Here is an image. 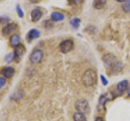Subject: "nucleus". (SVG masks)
Returning <instances> with one entry per match:
<instances>
[{"instance_id":"obj_1","label":"nucleus","mask_w":130,"mask_h":121,"mask_svg":"<svg viewBox=\"0 0 130 121\" xmlns=\"http://www.w3.org/2000/svg\"><path fill=\"white\" fill-rule=\"evenodd\" d=\"M97 73L93 69L86 70L82 76V82L85 86L91 87L93 86L97 82Z\"/></svg>"},{"instance_id":"obj_2","label":"nucleus","mask_w":130,"mask_h":121,"mask_svg":"<svg viewBox=\"0 0 130 121\" xmlns=\"http://www.w3.org/2000/svg\"><path fill=\"white\" fill-rule=\"evenodd\" d=\"M128 87V80H121L120 82H119L116 86L115 91L112 92V96L113 97H118V96H121L123 95L124 93L127 91Z\"/></svg>"},{"instance_id":"obj_3","label":"nucleus","mask_w":130,"mask_h":121,"mask_svg":"<svg viewBox=\"0 0 130 121\" xmlns=\"http://www.w3.org/2000/svg\"><path fill=\"white\" fill-rule=\"evenodd\" d=\"M75 108L78 112H81L83 114H85L89 110L88 101L84 98H80L79 100H77L75 103Z\"/></svg>"},{"instance_id":"obj_4","label":"nucleus","mask_w":130,"mask_h":121,"mask_svg":"<svg viewBox=\"0 0 130 121\" xmlns=\"http://www.w3.org/2000/svg\"><path fill=\"white\" fill-rule=\"evenodd\" d=\"M43 51L42 50L36 49L32 52L30 56H29V60L32 63L34 64H38L42 62L43 59Z\"/></svg>"},{"instance_id":"obj_5","label":"nucleus","mask_w":130,"mask_h":121,"mask_svg":"<svg viewBox=\"0 0 130 121\" xmlns=\"http://www.w3.org/2000/svg\"><path fill=\"white\" fill-rule=\"evenodd\" d=\"M73 46H74V43H73L72 40L67 39V40H64V41H63L59 44V49L62 53L66 54L73 49Z\"/></svg>"},{"instance_id":"obj_6","label":"nucleus","mask_w":130,"mask_h":121,"mask_svg":"<svg viewBox=\"0 0 130 121\" xmlns=\"http://www.w3.org/2000/svg\"><path fill=\"white\" fill-rule=\"evenodd\" d=\"M103 61L104 63L105 67L107 68H109V69H111L114 66V64L116 63L117 60L115 55L111 53H108L107 55H105L103 57Z\"/></svg>"},{"instance_id":"obj_7","label":"nucleus","mask_w":130,"mask_h":121,"mask_svg":"<svg viewBox=\"0 0 130 121\" xmlns=\"http://www.w3.org/2000/svg\"><path fill=\"white\" fill-rule=\"evenodd\" d=\"M108 94H105L100 96L99 99V104H98V111L100 113H103L106 111V103L111 99Z\"/></svg>"},{"instance_id":"obj_8","label":"nucleus","mask_w":130,"mask_h":121,"mask_svg":"<svg viewBox=\"0 0 130 121\" xmlns=\"http://www.w3.org/2000/svg\"><path fill=\"white\" fill-rule=\"evenodd\" d=\"M13 53H14V59H15L18 62L21 59L23 55L25 53V47L22 44H19V45H17L15 47Z\"/></svg>"},{"instance_id":"obj_9","label":"nucleus","mask_w":130,"mask_h":121,"mask_svg":"<svg viewBox=\"0 0 130 121\" xmlns=\"http://www.w3.org/2000/svg\"><path fill=\"white\" fill-rule=\"evenodd\" d=\"M16 29H17V25L15 23H10L3 27L2 33H3V35L7 36V35L11 34L12 33H14Z\"/></svg>"},{"instance_id":"obj_10","label":"nucleus","mask_w":130,"mask_h":121,"mask_svg":"<svg viewBox=\"0 0 130 121\" xmlns=\"http://www.w3.org/2000/svg\"><path fill=\"white\" fill-rule=\"evenodd\" d=\"M40 35H41V33L38 29H32L28 31V33H27V36H26V39L28 42H31L32 40L38 38L40 37Z\"/></svg>"},{"instance_id":"obj_11","label":"nucleus","mask_w":130,"mask_h":121,"mask_svg":"<svg viewBox=\"0 0 130 121\" xmlns=\"http://www.w3.org/2000/svg\"><path fill=\"white\" fill-rule=\"evenodd\" d=\"M1 73L5 78H11L15 73V69L12 67L7 66L3 68L1 71Z\"/></svg>"},{"instance_id":"obj_12","label":"nucleus","mask_w":130,"mask_h":121,"mask_svg":"<svg viewBox=\"0 0 130 121\" xmlns=\"http://www.w3.org/2000/svg\"><path fill=\"white\" fill-rule=\"evenodd\" d=\"M42 11L38 8H35L31 12V20L32 22H37L42 18Z\"/></svg>"},{"instance_id":"obj_13","label":"nucleus","mask_w":130,"mask_h":121,"mask_svg":"<svg viewBox=\"0 0 130 121\" xmlns=\"http://www.w3.org/2000/svg\"><path fill=\"white\" fill-rule=\"evenodd\" d=\"M20 40H21V38H20V36L19 34H13L9 39V43L11 46L15 47L16 46L20 44Z\"/></svg>"},{"instance_id":"obj_14","label":"nucleus","mask_w":130,"mask_h":121,"mask_svg":"<svg viewBox=\"0 0 130 121\" xmlns=\"http://www.w3.org/2000/svg\"><path fill=\"white\" fill-rule=\"evenodd\" d=\"M51 18L53 21H62L64 20V15L59 11H53L51 15Z\"/></svg>"},{"instance_id":"obj_15","label":"nucleus","mask_w":130,"mask_h":121,"mask_svg":"<svg viewBox=\"0 0 130 121\" xmlns=\"http://www.w3.org/2000/svg\"><path fill=\"white\" fill-rule=\"evenodd\" d=\"M107 4V0H93V7L95 9H102Z\"/></svg>"},{"instance_id":"obj_16","label":"nucleus","mask_w":130,"mask_h":121,"mask_svg":"<svg viewBox=\"0 0 130 121\" xmlns=\"http://www.w3.org/2000/svg\"><path fill=\"white\" fill-rule=\"evenodd\" d=\"M122 68H123V63L120 61H116V63L114 64V66L110 70H111L112 74H116L122 70Z\"/></svg>"},{"instance_id":"obj_17","label":"nucleus","mask_w":130,"mask_h":121,"mask_svg":"<svg viewBox=\"0 0 130 121\" xmlns=\"http://www.w3.org/2000/svg\"><path fill=\"white\" fill-rule=\"evenodd\" d=\"M73 121H87V119L85 114L77 111L73 115Z\"/></svg>"},{"instance_id":"obj_18","label":"nucleus","mask_w":130,"mask_h":121,"mask_svg":"<svg viewBox=\"0 0 130 121\" xmlns=\"http://www.w3.org/2000/svg\"><path fill=\"white\" fill-rule=\"evenodd\" d=\"M122 9H123L124 11H125V12H129L130 11V0H125L124 2H123Z\"/></svg>"},{"instance_id":"obj_19","label":"nucleus","mask_w":130,"mask_h":121,"mask_svg":"<svg viewBox=\"0 0 130 121\" xmlns=\"http://www.w3.org/2000/svg\"><path fill=\"white\" fill-rule=\"evenodd\" d=\"M70 24L74 29H77L80 24V20L79 18H73L70 21Z\"/></svg>"},{"instance_id":"obj_20","label":"nucleus","mask_w":130,"mask_h":121,"mask_svg":"<svg viewBox=\"0 0 130 121\" xmlns=\"http://www.w3.org/2000/svg\"><path fill=\"white\" fill-rule=\"evenodd\" d=\"M13 59H14V53H13V52H11V53H9L8 55H6V57H5V62L9 63L11 61H13Z\"/></svg>"},{"instance_id":"obj_21","label":"nucleus","mask_w":130,"mask_h":121,"mask_svg":"<svg viewBox=\"0 0 130 121\" xmlns=\"http://www.w3.org/2000/svg\"><path fill=\"white\" fill-rule=\"evenodd\" d=\"M16 11H17V14L19 15V17H20V18H23L24 17V11L21 9V7H20V5L16 6Z\"/></svg>"},{"instance_id":"obj_22","label":"nucleus","mask_w":130,"mask_h":121,"mask_svg":"<svg viewBox=\"0 0 130 121\" xmlns=\"http://www.w3.org/2000/svg\"><path fill=\"white\" fill-rule=\"evenodd\" d=\"M52 21H53L52 20H51V21H44V26H45V28H46V29L51 28L53 26Z\"/></svg>"},{"instance_id":"obj_23","label":"nucleus","mask_w":130,"mask_h":121,"mask_svg":"<svg viewBox=\"0 0 130 121\" xmlns=\"http://www.w3.org/2000/svg\"><path fill=\"white\" fill-rule=\"evenodd\" d=\"M5 84H6V78L0 76V90L5 85Z\"/></svg>"},{"instance_id":"obj_24","label":"nucleus","mask_w":130,"mask_h":121,"mask_svg":"<svg viewBox=\"0 0 130 121\" xmlns=\"http://www.w3.org/2000/svg\"><path fill=\"white\" fill-rule=\"evenodd\" d=\"M70 5H77L81 2V0H68Z\"/></svg>"},{"instance_id":"obj_25","label":"nucleus","mask_w":130,"mask_h":121,"mask_svg":"<svg viewBox=\"0 0 130 121\" xmlns=\"http://www.w3.org/2000/svg\"><path fill=\"white\" fill-rule=\"evenodd\" d=\"M100 77H101L102 82H103V85H107V83H108L107 80L106 79V78L104 77V76H103V75H101V76H100Z\"/></svg>"},{"instance_id":"obj_26","label":"nucleus","mask_w":130,"mask_h":121,"mask_svg":"<svg viewBox=\"0 0 130 121\" xmlns=\"http://www.w3.org/2000/svg\"><path fill=\"white\" fill-rule=\"evenodd\" d=\"M94 121H105L104 120V119L103 118V117H97V118L95 119V120Z\"/></svg>"},{"instance_id":"obj_27","label":"nucleus","mask_w":130,"mask_h":121,"mask_svg":"<svg viewBox=\"0 0 130 121\" xmlns=\"http://www.w3.org/2000/svg\"><path fill=\"white\" fill-rule=\"evenodd\" d=\"M117 2H120V3H123V2H124L125 0H116Z\"/></svg>"},{"instance_id":"obj_28","label":"nucleus","mask_w":130,"mask_h":121,"mask_svg":"<svg viewBox=\"0 0 130 121\" xmlns=\"http://www.w3.org/2000/svg\"><path fill=\"white\" fill-rule=\"evenodd\" d=\"M128 94H129V96H130V88H129V91H128Z\"/></svg>"}]
</instances>
